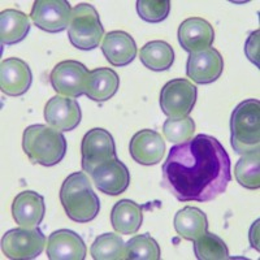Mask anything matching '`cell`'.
<instances>
[{"mask_svg": "<svg viewBox=\"0 0 260 260\" xmlns=\"http://www.w3.org/2000/svg\"><path fill=\"white\" fill-rule=\"evenodd\" d=\"M162 187L180 202H210L232 180L231 157L212 136L198 134L172 146L162 164Z\"/></svg>", "mask_w": 260, "mask_h": 260, "instance_id": "obj_1", "label": "cell"}, {"mask_svg": "<svg viewBox=\"0 0 260 260\" xmlns=\"http://www.w3.org/2000/svg\"><path fill=\"white\" fill-rule=\"evenodd\" d=\"M60 202L69 219L82 224L92 221L101 211V201L85 172H74L65 178L60 189Z\"/></svg>", "mask_w": 260, "mask_h": 260, "instance_id": "obj_2", "label": "cell"}, {"mask_svg": "<svg viewBox=\"0 0 260 260\" xmlns=\"http://www.w3.org/2000/svg\"><path fill=\"white\" fill-rule=\"evenodd\" d=\"M22 148L32 164L53 167L67 154V139L60 130L43 124L30 125L22 136Z\"/></svg>", "mask_w": 260, "mask_h": 260, "instance_id": "obj_3", "label": "cell"}, {"mask_svg": "<svg viewBox=\"0 0 260 260\" xmlns=\"http://www.w3.org/2000/svg\"><path fill=\"white\" fill-rule=\"evenodd\" d=\"M231 143L237 154L259 150L260 102L247 99L234 108L231 117Z\"/></svg>", "mask_w": 260, "mask_h": 260, "instance_id": "obj_4", "label": "cell"}, {"mask_svg": "<svg viewBox=\"0 0 260 260\" xmlns=\"http://www.w3.org/2000/svg\"><path fill=\"white\" fill-rule=\"evenodd\" d=\"M103 36L101 17L91 4L81 3L72 9L68 37L73 47L82 51L94 50L99 47Z\"/></svg>", "mask_w": 260, "mask_h": 260, "instance_id": "obj_5", "label": "cell"}, {"mask_svg": "<svg viewBox=\"0 0 260 260\" xmlns=\"http://www.w3.org/2000/svg\"><path fill=\"white\" fill-rule=\"evenodd\" d=\"M46 245V236L38 226L15 228L2 238V251L12 260L36 259L43 252Z\"/></svg>", "mask_w": 260, "mask_h": 260, "instance_id": "obj_6", "label": "cell"}, {"mask_svg": "<svg viewBox=\"0 0 260 260\" xmlns=\"http://www.w3.org/2000/svg\"><path fill=\"white\" fill-rule=\"evenodd\" d=\"M197 102V87L185 78H175L160 92V108L169 118L187 117Z\"/></svg>", "mask_w": 260, "mask_h": 260, "instance_id": "obj_7", "label": "cell"}, {"mask_svg": "<svg viewBox=\"0 0 260 260\" xmlns=\"http://www.w3.org/2000/svg\"><path fill=\"white\" fill-rule=\"evenodd\" d=\"M89 73L85 65L76 60H64L55 65L50 74V82L57 95L76 98L85 95L89 82Z\"/></svg>", "mask_w": 260, "mask_h": 260, "instance_id": "obj_8", "label": "cell"}, {"mask_svg": "<svg viewBox=\"0 0 260 260\" xmlns=\"http://www.w3.org/2000/svg\"><path fill=\"white\" fill-rule=\"evenodd\" d=\"M81 154H82L81 164L83 172L91 175L98 166L117 157L113 137L108 130L102 127H94L89 130L82 138Z\"/></svg>", "mask_w": 260, "mask_h": 260, "instance_id": "obj_9", "label": "cell"}, {"mask_svg": "<svg viewBox=\"0 0 260 260\" xmlns=\"http://www.w3.org/2000/svg\"><path fill=\"white\" fill-rule=\"evenodd\" d=\"M72 7L67 0H37L32 4L30 18L47 32H61L69 26Z\"/></svg>", "mask_w": 260, "mask_h": 260, "instance_id": "obj_10", "label": "cell"}, {"mask_svg": "<svg viewBox=\"0 0 260 260\" xmlns=\"http://www.w3.org/2000/svg\"><path fill=\"white\" fill-rule=\"evenodd\" d=\"M224 71V59L216 48H207L190 53L186 62V74L195 83L208 85L219 80Z\"/></svg>", "mask_w": 260, "mask_h": 260, "instance_id": "obj_11", "label": "cell"}, {"mask_svg": "<svg viewBox=\"0 0 260 260\" xmlns=\"http://www.w3.org/2000/svg\"><path fill=\"white\" fill-rule=\"evenodd\" d=\"M82 112L76 99L55 95L46 103L45 120L53 129L71 132L80 125Z\"/></svg>", "mask_w": 260, "mask_h": 260, "instance_id": "obj_12", "label": "cell"}, {"mask_svg": "<svg viewBox=\"0 0 260 260\" xmlns=\"http://www.w3.org/2000/svg\"><path fill=\"white\" fill-rule=\"evenodd\" d=\"M91 178L99 191L116 197L129 187L130 172L121 160L115 157L98 166L92 171Z\"/></svg>", "mask_w": 260, "mask_h": 260, "instance_id": "obj_13", "label": "cell"}, {"mask_svg": "<svg viewBox=\"0 0 260 260\" xmlns=\"http://www.w3.org/2000/svg\"><path fill=\"white\" fill-rule=\"evenodd\" d=\"M32 73L26 61L9 57L0 65V89L8 96H21L30 89Z\"/></svg>", "mask_w": 260, "mask_h": 260, "instance_id": "obj_14", "label": "cell"}, {"mask_svg": "<svg viewBox=\"0 0 260 260\" xmlns=\"http://www.w3.org/2000/svg\"><path fill=\"white\" fill-rule=\"evenodd\" d=\"M166 142L155 130L143 129L133 136L129 143L130 156L142 166H155L161 161Z\"/></svg>", "mask_w": 260, "mask_h": 260, "instance_id": "obj_15", "label": "cell"}, {"mask_svg": "<svg viewBox=\"0 0 260 260\" xmlns=\"http://www.w3.org/2000/svg\"><path fill=\"white\" fill-rule=\"evenodd\" d=\"M215 41L212 25L201 17H190L178 27V42L189 53L207 50Z\"/></svg>", "mask_w": 260, "mask_h": 260, "instance_id": "obj_16", "label": "cell"}, {"mask_svg": "<svg viewBox=\"0 0 260 260\" xmlns=\"http://www.w3.org/2000/svg\"><path fill=\"white\" fill-rule=\"evenodd\" d=\"M46 246L50 260H83L87 254L82 238L69 229H59L51 233Z\"/></svg>", "mask_w": 260, "mask_h": 260, "instance_id": "obj_17", "label": "cell"}, {"mask_svg": "<svg viewBox=\"0 0 260 260\" xmlns=\"http://www.w3.org/2000/svg\"><path fill=\"white\" fill-rule=\"evenodd\" d=\"M46 213L45 198L32 190H25L16 195L12 203V216L16 224L24 228H37Z\"/></svg>", "mask_w": 260, "mask_h": 260, "instance_id": "obj_18", "label": "cell"}, {"mask_svg": "<svg viewBox=\"0 0 260 260\" xmlns=\"http://www.w3.org/2000/svg\"><path fill=\"white\" fill-rule=\"evenodd\" d=\"M102 52L113 67H126L137 56V45L133 37L122 30H113L104 37Z\"/></svg>", "mask_w": 260, "mask_h": 260, "instance_id": "obj_19", "label": "cell"}, {"mask_svg": "<svg viewBox=\"0 0 260 260\" xmlns=\"http://www.w3.org/2000/svg\"><path fill=\"white\" fill-rule=\"evenodd\" d=\"M120 87L118 74L111 68H96L90 71L85 95L91 101L104 103L110 101Z\"/></svg>", "mask_w": 260, "mask_h": 260, "instance_id": "obj_20", "label": "cell"}, {"mask_svg": "<svg viewBox=\"0 0 260 260\" xmlns=\"http://www.w3.org/2000/svg\"><path fill=\"white\" fill-rule=\"evenodd\" d=\"M143 211L142 207L130 199H122L113 206L111 212V222L117 233L136 234L142 226Z\"/></svg>", "mask_w": 260, "mask_h": 260, "instance_id": "obj_21", "label": "cell"}, {"mask_svg": "<svg viewBox=\"0 0 260 260\" xmlns=\"http://www.w3.org/2000/svg\"><path fill=\"white\" fill-rule=\"evenodd\" d=\"M173 225L178 236L192 242L208 231L206 213L191 206H186L176 213Z\"/></svg>", "mask_w": 260, "mask_h": 260, "instance_id": "obj_22", "label": "cell"}, {"mask_svg": "<svg viewBox=\"0 0 260 260\" xmlns=\"http://www.w3.org/2000/svg\"><path fill=\"white\" fill-rule=\"evenodd\" d=\"M30 31V21L17 9H6L0 13V39L3 46H12L24 41Z\"/></svg>", "mask_w": 260, "mask_h": 260, "instance_id": "obj_23", "label": "cell"}, {"mask_svg": "<svg viewBox=\"0 0 260 260\" xmlns=\"http://www.w3.org/2000/svg\"><path fill=\"white\" fill-rule=\"evenodd\" d=\"M139 59L150 71H168L175 62V51L167 42L151 41L141 48Z\"/></svg>", "mask_w": 260, "mask_h": 260, "instance_id": "obj_24", "label": "cell"}, {"mask_svg": "<svg viewBox=\"0 0 260 260\" xmlns=\"http://www.w3.org/2000/svg\"><path fill=\"white\" fill-rule=\"evenodd\" d=\"M237 182L245 189L257 190L260 187V152L251 151L241 156L234 168Z\"/></svg>", "mask_w": 260, "mask_h": 260, "instance_id": "obj_25", "label": "cell"}, {"mask_svg": "<svg viewBox=\"0 0 260 260\" xmlns=\"http://www.w3.org/2000/svg\"><path fill=\"white\" fill-rule=\"evenodd\" d=\"M90 254L95 260H124L126 259L125 242L117 234H101L91 245Z\"/></svg>", "mask_w": 260, "mask_h": 260, "instance_id": "obj_26", "label": "cell"}, {"mask_svg": "<svg viewBox=\"0 0 260 260\" xmlns=\"http://www.w3.org/2000/svg\"><path fill=\"white\" fill-rule=\"evenodd\" d=\"M127 260H159L161 257L156 241L148 233L138 234L125 243Z\"/></svg>", "mask_w": 260, "mask_h": 260, "instance_id": "obj_27", "label": "cell"}, {"mask_svg": "<svg viewBox=\"0 0 260 260\" xmlns=\"http://www.w3.org/2000/svg\"><path fill=\"white\" fill-rule=\"evenodd\" d=\"M194 252L199 260H224L229 259L226 243L208 231L194 241Z\"/></svg>", "mask_w": 260, "mask_h": 260, "instance_id": "obj_28", "label": "cell"}, {"mask_svg": "<svg viewBox=\"0 0 260 260\" xmlns=\"http://www.w3.org/2000/svg\"><path fill=\"white\" fill-rule=\"evenodd\" d=\"M195 132V122L191 117H183L175 120L168 118L162 125V133L166 136L167 141L175 145L186 142L192 138Z\"/></svg>", "mask_w": 260, "mask_h": 260, "instance_id": "obj_29", "label": "cell"}, {"mask_svg": "<svg viewBox=\"0 0 260 260\" xmlns=\"http://www.w3.org/2000/svg\"><path fill=\"white\" fill-rule=\"evenodd\" d=\"M171 11L169 0H138L137 12L139 17L150 24H157L166 20Z\"/></svg>", "mask_w": 260, "mask_h": 260, "instance_id": "obj_30", "label": "cell"}, {"mask_svg": "<svg viewBox=\"0 0 260 260\" xmlns=\"http://www.w3.org/2000/svg\"><path fill=\"white\" fill-rule=\"evenodd\" d=\"M259 30H255L252 31L250 36H248L247 41L245 43V53L247 59L251 62H254L256 65V68H259Z\"/></svg>", "mask_w": 260, "mask_h": 260, "instance_id": "obj_31", "label": "cell"}]
</instances>
